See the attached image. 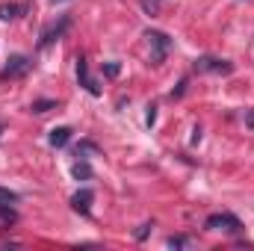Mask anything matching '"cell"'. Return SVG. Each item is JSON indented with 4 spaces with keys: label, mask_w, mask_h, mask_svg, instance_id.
Instances as JSON below:
<instances>
[{
    "label": "cell",
    "mask_w": 254,
    "mask_h": 251,
    "mask_svg": "<svg viewBox=\"0 0 254 251\" xmlns=\"http://www.w3.org/2000/svg\"><path fill=\"white\" fill-rule=\"evenodd\" d=\"M30 68H33V60H30V57L15 54V57H9V63L3 68V77H24Z\"/></svg>",
    "instance_id": "5"
},
{
    "label": "cell",
    "mask_w": 254,
    "mask_h": 251,
    "mask_svg": "<svg viewBox=\"0 0 254 251\" xmlns=\"http://www.w3.org/2000/svg\"><path fill=\"white\" fill-rule=\"evenodd\" d=\"M195 71H201V74H234V63L216 60V57H198L195 60Z\"/></svg>",
    "instance_id": "4"
},
{
    "label": "cell",
    "mask_w": 254,
    "mask_h": 251,
    "mask_svg": "<svg viewBox=\"0 0 254 251\" xmlns=\"http://www.w3.org/2000/svg\"><path fill=\"white\" fill-rule=\"evenodd\" d=\"M68 24H71V18L63 15L60 21H54L51 27H45V30H42V39H39V51H45V48H51L54 42H60V39H63V33L68 30Z\"/></svg>",
    "instance_id": "3"
},
{
    "label": "cell",
    "mask_w": 254,
    "mask_h": 251,
    "mask_svg": "<svg viewBox=\"0 0 254 251\" xmlns=\"http://www.w3.org/2000/svg\"><path fill=\"white\" fill-rule=\"evenodd\" d=\"M48 139H51V145H54V148H65V145H68V139H71V127H54Z\"/></svg>",
    "instance_id": "8"
},
{
    "label": "cell",
    "mask_w": 254,
    "mask_h": 251,
    "mask_svg": "<svg viewBox=\"0 0 254 251\" xmlns=\"http://www.w3.org/2000/svg\"><path fill=\"white\" fill-rule=\"evenodd\" d=\"M77 80H80V86H83L89 95H101L98 83H95V80H92V74H89V63H86L83 57H77Z\"/></svg>",
    "instance_id": "6"
},
{
    "label": "cell",
    "mask_w": 254,
    "mask_h": 251,
    "mask_svg": "<svg viewBox=\"0 0 254 251\" xmlns=\"http://www.w3.org/2000/svg\"><path fill=\"white\" fill-rule=\"evenodd\" d=\"M145 122H148V127L157 122V107H148V116H145Z\"/></svg>",
    "instance_id": "17"
},
{
    "label": "cell",
    "mask_w": 254,
    "mask_h": 251,
    "mask_svg": "<svg viewBox=\"0 0 254 251\" xmlns=\"http://www.w3.org/2000/svg\"><path fill=\"white\" fill-rule=\"evenodd\" d=\"M190 237H169V249H187Z\"/></svg>",
    "instance_id": "12"
},
{
    "label": "cell",
    "mask_w": 254,
    "mask_h": 251,
    "mask_svg": "<svg viewBox=\"0 0 254 251\" xmlns=\"http://www.w3.org/2000/svg\"><path fill=\"white\" fill-rule=\"evenodd\" d=\"M18 12H24V6H18V3H3V6H0V21H12V18H18Z\"/></svg>",
    "instance_id": "10"
},
{
    "label": "cell",
    "mask_w": 254,
    "mask_h": 251,
    "mask_svg": "<svg viewBox=\"0 0 254 251\" xmlns=\"http://www.w3.org/2000/svg\"><path fill=\"white\" fill-rule=\"evenodd\" d=\"M54 3H65V0H54Z\"/></svg>",
    "instance_id": "19"
},
{
    "label": "cell",
    "mask_w": 254,
    "mask_h": 251,
    "mask_svg": "<svg viewBox=\"0 0 254 251\" xmlns=\"http://www.w3.org/2000/svg\"><path fill=\"white\" fill-rule=\"evenodd\" d=\"M246 125L254 127V110H249V116H246Z\"/></svg>",
    "instance_id": "18"
},
{
    "label": "cell",
    "mask_w": 254,
    "mask_h": 251,
    "mask_svg": "<svg viewBox=\"0 0 254 251\" xmlns=\"http://www.w3.org/2000/svg\"><path fill=\"white\" fill-rule=\"evenodd\" d=\"M15 219H18V213H15L9 204H0V225H3V228H9Z\"/></svg>",
    "instance_id": "11"
},
{
    "label": "cell",
    "mask_w": 254,
    "mask_h": 251,
    "mask_svg": "<svg viewBox=\"0 0 254 251\" xmlns=\"http://www.w3.org/2000/svg\"><path fill=\"white\" fill-rule=\"evenodd\" d=\"M92 201H95V192H92V189H80V192L71 195V207H74L77 213H83V216H89Z\"/></svg>",
    "instance_id": "7"
},
{
    "label": "cell",
    "mask_w": 254,
    "mask_h": 251,
    "mask_svg": "<svg viewBox=\"0 0 254 251\" xmlns=\"http://www.w3.org/2000/svg\"><path fill=\"white\" fill-rule=\"evenodd\" d=\"M51 107H57L54 101H39V104H33V113H48Z\"/></svg>",
    "instance_id": "15"
},
{
    "label": "cell",
    "mask_w": 254,
    "mask_h": 251,
    "mask_svg": "<svg viewBox=\"0 0 254 251\" xmlns=\"http://www.w3.org/2000/svg\"><path fill=\"white\" fill-rule=\"evenodd\" d=\"M119 71H122V65L119 63H107L104 65V74H107V77H119Z\"/></svg>",
    "instance_id": "14"
},
{
    "label": "cell",
    "mask_w": 254,
    "mask_h": 251,
    "mask_svg": "<svg viewBox=\"0 0 254 251\" xmlns=\"http://www.w3.org/2000/svg\"><path fill=\"white\" fill-rule=\"evenodd\" d=\"M204 228H207V231H228V234H240V231H243V222H240L234 213H213V216H207Z\"/></svg>",
    "instance_id": "2"
},
{
    "label": "cell",
    "mask_w": 254,
    "mask_h": 251,
    "mask_svg": "<svg viewBox=\"0 0 254 251\" xmlns=\"http://www.w3.org/2000/svg\"><path fill=\"white\" fill-rule=\"evenodd\" d=\"M18 201V195L12 192V189H3L0 187V204H15Z\"/></svg>",
    "instance_id": "13"
},
{
    "label": "cell",
    "mask_w": 254,
    "mask_h": 251,
    "mask_svg": "<svg viewBox=\"0 0 254 251\" xmlns=\"http://www.w3.org/2000/svg\"><path fill=\"white\" fill-rule=\"evenodd\" d=\"M71 175H74L77 181H89V178H92V166H89V160H77V163L71 166Z\"/></svg>",
    "instance_id": "9"
},
{
    "label": "cell",
    "mask_w": 254,
    "mask_h": 251,
    "mask_svg": "<svg viewBox=\"0 0 254 251\" xmlns=\"http://www.w3.org/2000/svg\"><path fill=\"white\" fill-rule=\"evenodd\" d=\"M145 39H148V48H151V65H163L169 51H172V39L160 30H148Z\"/></svg>",
    "instance_id": "1"
},
{
    "label": "cell",
    "mask_w": 254,
    "mask_h": 251,
    "mask_svg": "<svg viewBox=\"0 0 254 251\" xmlns=\"http://www.w3.org/2000/svg\"><path fill=\"white\" fill-rule=\"evenodd\" d=\"M151 228H154V225H151V222H148V225H142V228H139V231H136V240H145V237H148V234H151Z\"/></svg>",
    "instance_id": "16"
}]
</instances>
